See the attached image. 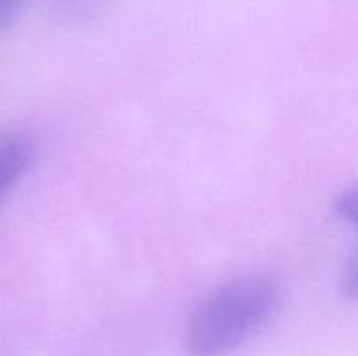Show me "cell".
<instances>
[{"instance_id":"6da1fadb","label":"cell","mask_w":358,"mask_h":356,"mask_svg":"<svg viewBox=\"0 0 358 356\" xmlns=\"http://www.w3.org/2000/svg\"><path fill=\"white\" fill-rule=\"evenodd\" d=\"M280 290L262 276L238 278L210 292L192 313L187 328L191 356H224L271 321Z\"/></svg>"},{"instance_id":"7a4b0ae2","label":"cell","mask_w":358,"mask_h":356,"mask_svg":"<svg viewBox=\"0 0 358 356\" xmlns=\"http://www.w3.org/2000/svg\"><path fill=\"white\" fill-rule=\"evenodd\" d=\"M34 161V145L20 133L0 138V201L24 177Z\"/></svg>"},{"instance_id":"3957f363","label":"cell","mask_w":358,"mask_h":356,"mask_svg":"<svg viewBox=\"0 0 358 356\" xmlns=\"http://www.w3.org/2000/svg\"><path fill=\"white\" fill-rule=\"evenodd\" d=\"M336 215L343 222L355 223L357 222V194L355 191H345L334 202Z\"/></svg>"},{"instance_id":"277c9868","label":"cell","mask_w":358,"mask_h":356,"mask_svg":"<svg viewBox=\"0 0 358 356\" xmlns=\"http://www.w3.org/2000/svg\"><path fill=\"white\" fill-rule=\"evenodd\" d=\"M27 2L28 0H0V34L16 21Z\"/></svg>"},{"instance_id":"5b68a950","label":"cell","mask_w":358,"mask_h":356,"mask_svg":"<svg viewBox=\"0 0 358 356\" xmlns=\"http://www.w3.org/2000/svg\"><path fill=\"white\" fill-rule=\"evenodd\" d=\"M343 290H345L350 297L355 295V292H357V257H355V253L350 257V260L346 262V265H345V272H343Z\"/></svg>"}]
</instances>
